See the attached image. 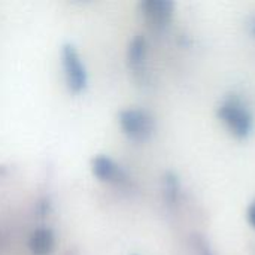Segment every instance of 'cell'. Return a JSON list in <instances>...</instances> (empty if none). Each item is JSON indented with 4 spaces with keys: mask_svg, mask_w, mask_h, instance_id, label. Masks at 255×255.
<instances>
[{
    "mask_svg": "<svg viewBox=\"0 0 255 255\" xmlns=\"http://www.w3.org/2000/svg\"><path fill=\"white\" fill-rule=\"evenodd\" d=\"M127 58H128V64L133 70L139 72L143 69L145 66V58H146V40L143 36H136L128 46V52H127Z\"/></svg>",
    "mask_w": 255,
    "mask_h": 255,
    "instance_id": "52a82bcc",
    "label": "cell"
},
{
    "mask_svg": "<svg viewBox=\"0 0 255 255\" xmlns=\"http://www.w3.org/2000/svg\"><path fill=\"white\" fill-rule=\"evenodd\" d=\"M247 220L248 223L253 226V229H255V200L248 206V211H247Z\"/></svg>",
    "mask_w": 255,
    "mask_h": 255,
    "instance_id": "ba28073f",
    "label": "cell"
},
{
    "mask_svg": "<svg viewBox=\"0 0 255 255\" xmlns=\"http://www.w3.org/2000/svg\"><path fill=\"white\" fill-rule=\"evenodd\" d=\"M220 121L236 139H248L254 128V117L250 108L238 96L226 97L217 109Z\"/></svg>",
    "mask_w": 255,
    "mask_h": 255,
    "instance_id": "6da1fadb",
    "label": "cell"
},
{
    "mask_svg": "<svg viewBox=\"0 0 255 255\" xmlns=\"http://www.w3.org/2000/svg\"><path fill=\"white\" fill-rule=\"evenodd\" d=\"M28 247L33 255H49L54 250L52 232L48 229H37L36 232H33Z\"/></svg>",
    "mask_w": 255,
    "mask_h": 255,
    "instance_id": "8992f818",
    "label": "cell"
},
{
    "mask_svg": "<svg viewBox=\"0 0 255 255\" xmlns=\"http://www.w3.org/2000/svg\"><path fill=\"white\" fill-rule=\"evenodd\" d=\"M140 7L146 22L151 27L163 28L170 22L175 4L167 0H145L140 3Z\"/></svg>",
    "mask_w": 255,
    "mask_h": 255,
    "instance_id": "277c9868",
    "label": "cell"
},
{
    "mask_svg": "<svg viewBox=\"0 0 255 255\" xmlns=\"http://www.w3.org/2000/svg\"><path fill=\"white\" fill-rule=\"evenodd\" d=\"M93 173L102 181H118L123 175L118 164L105 155H97L93 160Z\"/></svg>",
    "mask_w": 255,
    "mask_h": 255,
    "instance_id": "5b68a950",
    "label": "cell"
},
{
    "mask_svg": "<svg viewBox=\"0 0 255 255\" xmlns=\"http://www.w3.org/2000/svg\"><path fill=\"white\" fill-rule=\"evenodd\" d=\"M61 58H63V67H64L69 88L75 93L82 91L87 85V72L75 46L66 43L61 51Z\"/></svg>",
    "mask_w": 255,
    "mask_h": 255,
    "instance_id": "3957f363",
    "label": "cell"
},
{
    "mask_svg": "<svg viewBox=\"0 0 255 255\" xmlns=\"http://www.w3.org/2000/svg\"><path fill=\"white\" fill-rule=\"evenodd\" d=\"M251 33L255 36V21H254V24H253V27H251Z\"/></svg>",
    "mask_w": 255,
    "mask_h": 255,
    "instance_id": "9c48e42d",
    "label": "cell"
},
{
    "mask_svg": "<svg viewBox=\"0 0 255 255\" xmlns=\"http://www.w3.org/2000/svg\"><path fill=\"white\" fill-rule=\"evenodd\" d=\"M120 126L123 131L133 140H146L152 130V118L140 109H126L120 114Z\"/></svg>",
    "mask_w": 255,
    "mask_h": 255,
    "instance_id": "7a4b0ae2",
    "label": "cell"
}]
</instances>
